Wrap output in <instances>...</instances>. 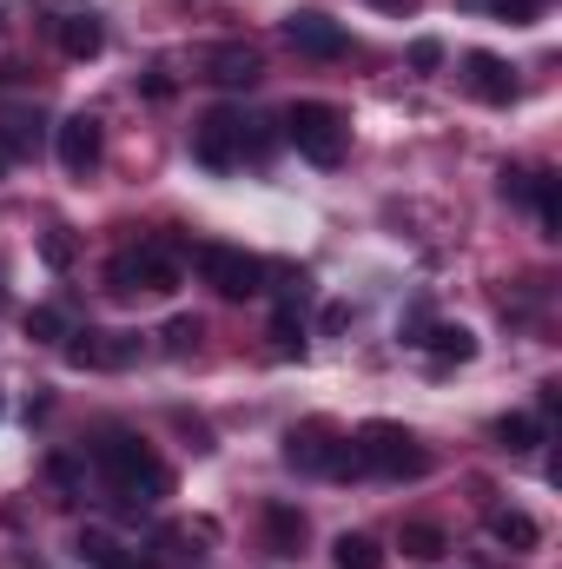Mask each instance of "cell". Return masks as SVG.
Here are the masks:
<instances>
[{
  "label": "cell",
  "instance_id": "cell-1",
  "mask_svg": "<svg viewBox=\"0 0 562 569\" xmlns=\"http://www.w3.org/2000/svg\"><path fill=\"white\" fill-rule=\"evenodd\" d=\"M93 463H100V483L127 503V510H152L159 497H172V470L159 463V450L133 437V430H107L93 443Z\"/></svg>",
  "mask_w": 562,
  "mask_h": 569
},
{
  "label": "cell",
  "instance_id": "cell-2",
  "mask_svg": "<svg viewBox=\"0 0 562 569\" xmlns=\"http://www.w3.org/2000/svg\"><path fill=\"white\" fill-rule=\"evenodd\" d=\"M265 133H252V120L239 113V107H212L199 127H192V159L205 166V172H232V166H245V152L252 159H265Z\"/></svg>",
  "mask_w": 562,
  "mask_h": 569
},
{
  "label": "cell",
  "instance_id": "cell-3",
  "mask_svg": "<svg viewBox=\"0 0 562 569\" xmlns=\"http://www.w3.org/2000/svg\"><path fill=\"white\" fill-rule=\"evenodd\" d=\"M351 463L371 470V477H423L430 470V450L404 425L371 418V425H358V437H351Z\"/></svg>",
  "mask_w": 562,
  "mask_h": 569
},
{
  "label": "cell",
  "instance_id": "cell-4",
  "mask_svg": "<svg viewBox=\"0 0 562 569\" xmlns=\"http://www.w3.org/2000/svg\"><path fill=\"white\" fill-rule=\"evenodd\" d=\"M107 291L113 298H159V291H179V259L159 246V239H140V246H120L107 259Z\"/></svg>",
  "mask_w": 562,
  "mask_h": 569
},
{
  "label": "cell",
  "instance_id": "cell-5",
  "mask_svg": "<svg viewBox=\"0 0 562 569\" xmlns=\"http://www.w3.org/2000/svg\"><path fill=\"white\" fill-rule=\"evenodd\" d=\"M284 140L298 146L311 166H338L344 146H351V127H344V113L331 100H291L284 107Z\"/></svg>",
  "mask_w": 562,
  "mask_h": 569
},
{
  "label": "cell",
  "instance_id": "cell-6",
  "mask_svg": "<svg viewBox=\"0 0 562 569\" xmlns=\"http://www.w3.org/2000/svg\"><path fill=\"white\" fill-rule=\"evenodd\" d=\"M284 463L304 470V477H344V470H358L351 463V437L338 425H324V418H304V425L284 430Z\"/></svg>",
  "mask_w": 562,
  "mask_h": 569
},
{
  "label": "cell",
  "instance_id": "cell-7",
  "mask_svg": "<svg viewBox=\"0 0 562 569\" xmlns=\"http://www.w3.org/2000/svg\"><path fill=\"white\" fill-rule=\"evenodd\" d=\"M192 266H199V279L212 284L219 298H252V291H265V259H252L245 246H199Z\"/></svg>",
  "mask_w": 562,
  "mask_h": 569
},
{
  "label": "cell",
  "instance_id": "cell-8",
  "mask_svg": "<svg viewBox=\"0 0 562 569\" xmlns=\"http://www.w3.org/2000/svg\"><path fill=\"white\" fill-rule=\"evenodd\" d=\"M133 358H140L133 331H73L67 338V365H80V371H127Z\"/></svg>",
  "mask_w": 562,
  "mask_h": 569
},
{
  "label": "cell",
  "instance_id": "cell-9",
  "mask_svg": "<svg viewBox=\"0 0 562 569\" xmlns=\"http://www.w3.org/2000/svg\"><path fill=\"white\" fill-rule=\"evenodd\" d=\"M53 152H60V166H67L73 179H87V172L100 166V120H93V113H67V120L53 127Z\"/></svg>",
  "mask_w": 562,
  "mask_h": 569
},
{
  "label": "cell",
  "instance_id": "cell-10",
  "mask_svg": "<svg viewBox=\"0 0 562 569\" xmlns=\"http://www.w3.org/2000/svg\"><path fill=\"white\" fill-rule=\"evenodd\" d=\"M284 40H291L304 60H338V53L351 47V40H344V27H338V20H324V13H311V7L284 20Z\"/></svg>",
  "mask_w": 562,
  "mask_h": 569
},
{
  "label": "cell",
  "instance_id": "cell-11",
  "mask_svg": "<svg viewBox=\"0 0 562 569\" xmlns=\"http://www.w3.org/2000/svg\"><path fill=\"white\" fill-rule=\"evenodd\" d=\"M463 87H470L483 107H510V100H516V73H510V60H496V53H463Z\"/></svg>",
  "mask_w": 562,
  "mask_h": 569
},
{
  "label": "cell",
  "instance_id": "cell-12",
  "mask_svg": "<svg viewBox=\"0 0 562 569\" xmlns=\"http://www.w3.org/2000/svg\"><path fill=\"white\" fill-rule=\"evenodd\" d=\"M265 67H259V53L252 47H239V40H225V47H212L205 53V80L212 87H252Z\"/></svg>",
  "mask_w": 562,
  "mask_h": 569
},
{
  "label": "cell",
  "instance_id": "cell-13",
  "mask_svg": "<svg viewBox=\"0 0 562 569\" xmlns=\"http://www.w3.org/2000/svg\"><path fill=\"white\" fill-rule=\"evenodd\" d=\"M411 345H423L436 365H470V358H476V331H470V325H418Z\"/></svg>",
  "mask_w": 562,
  "mask_h": 569
},
{
  "label": "cell",
  "instance_id": "cell-14",
  "mask_svg": "<svg viewBox=\"0 0 562 569\" xmlns=\"http://www.w3.org/2000/svg\"><path fill=\"white\" fill-rule=\"evenodd\" d=\"M80 563L87 569H159L152 557H140V550H120L107 530H87V537H80Z\"/></svg>",
  "mask_w": 562,
  "mask_h": 569
},
{
  "label": "cell",
  "instance_id": "cell-15",
  "mask_svg": "<svg viewBox=\"0 0 562 569\" xmlns=\"http://www.w3.org/2000/svg\"><path fill=\"white\" fill-rule=\"evenodd\" d=\"M100 47H107V27L93 13H67L60 20V53L67 60H100Z\"/></svg>",
  "mask_w": 562,
  "mask_h": 569
},
{
  "label": "cell",
  "instance_id": "cell-16",
  "mask_svg": "<svg viewBox=\"0 0 562 569\" xmlns=\"http://www.w3.org/2000/svg\"><path fill=\"white\" fill-rule=\"evenodd\" d=\"M490 537H496L503 550H536V543H543V523H536L530 510H496V517H490Z\"/></svg>",
  "mask_w": 562,
  "mask_h": 569
},
{
  "label": "cell",
  "instance_id": "cell-17",
  "mask_svg": "<svg viewBox=\"0 0 562 569\" xmlns=\"http://www.w3.org/2000/svg\"><path fill=\"white\" fill-rule=\"evenodd\" d=\"M265 543H272L279 557H298V550H304V517H298L291 503H265Z\"/></svg>",
  "mask_w": 562,
  "mask_h": 569
},
{
  "label": "cell",
  "instance_id": "cell-18",
  "mask_svg": "<svg viewBox=\"0 0 562 569\" xmlns=\"http://www.w3.org/2000/svg\"><path fill=\"white\" fill-rule=\"evenodd\" d=\"M530 199H536V226H543V239H562V186H556V172H536V179H530Z\"/></svg>",
  "mask_w": 562,
  "mask_h": 569
},
{
  "label": "cell",
  "instance_id": "cell-19",
  "mask_svg": "<svg viewBox=\"0 0 562 569\" xmlns=\"http://www.w3.org/2000/svg\"><path fill=\"white\" fill-rule=\"evenodd\" d=\"M398 550H404L411 563H443V550H450V537H443L436 523H404V537H398Z\"/></svg>",
  "mask_w": 562,
  "mask_h": 569
},
{
  "label": "cell",
  "instance_id": "cell-20",
  "mask_svg": "<svg viewBox=\"0 0 562 569\" xmlns=\"http://www.w3.org/2000/svg\"><path fill=\"white\" fill-rule=\"evenodd\" d=\"M331 563L338 569H384V550H378L364 530H344V537L331 543Z\"/></svg>",
  "mask_w": 562,
  "mask_h": 569
},
{
  "label": "cell",
  "instance_id": "cell-21",
  "mask_svg": "<svg viewBox=\"0 0 562 569\" xmlns=\"http://www.w3.org/2000/svg\"><path fill=\"white\" fill-rule=\"evenodd\" d=\"M27 338H40V345H67V338H73V325H67V311H60V305H33V311H27Z\"/></svg>",
  "mask_w": 562,
  "mask_h": 569
},
{
  "label": "cell",
  "instance_id": "cell-22",
  "mask_svg": "<svg viewBox=\"0 0 562 569\" xmlns=\"http://www.w3.org/2000/svg\"><path fill=\"white\" fill-rule=\"evenodd\" d=\"M496 443H503V450H536V443H543V425H536L530 411H510V418H496Z\"/></svg>",
  "mask_w": 562,
  "mask_h": 569
},
{
  "label": "cell",
  "instance_id": "cell-23",
  "mask_svg": "<svg viewBox=\"0 0 562 569\" xmlns=\"http://www.w3.org/2000/svg\"><path fill=\"white\" fill-rule=\"evenodd\" d=\"M0 146L7 152H33L40 146V120L33 113H0Z\"/></svg>",
  "mask_w": 562,
  "mask_h": 569
},
{
  "label": "cell",
  "instance_id": "cell-24",
  "mask_svg": "<svg viewBox=\"0 0 562 569\" xmlns=\"http://www.w3.org/2000/svg\"><path fill=\"white\" fill-rule=\"evenodd\" d=\"M272 351H279V358L304 351V325H298V311H291V305H279V311H272Z\"/></svg>",
  "mask_w": 562,
  "mask_h": 569
},
{
  "label": "cell",
  "instance_id": "cell-25",
  "mask_svg": "<svg viewBox=\"0 0 562 569\" xmlns=\"http://www.w3.org/2000/svg\"><path fill=\"white\" fill-rule=\"evenodd\" d=\"M73 252H80V246H73V232H67V226H53V232L40 239V259H47L53 272H67V266H73Z\"/></svg>",
  "mask_w": 562,
  "mask_h": 569
},
{
  "label": "cell",
  "instance_id": "cell-26",
  "mask_svg": "<svg viewBox=\"0 0 562 569\" xmlns=\"http://www.w3.org/2000/svg\"><path fill=\"white\" fill-rule=\"evenodd\" d=\"M199 338H205V325H199V318H172V325H165V351H172V358L199 351Z\"/></svg>",
  "mask_w": 562,
  "mask_h": 569
},
{
  "label": "cell",
  "instance_id": "cell-27",
  "mask_svg": "<svg viewBox=\"0 0 562 569\" xmlns=\"http://www.w3.org/2000/svg\"><path fill=\"white\" fill-rule=\"evenodd\" d=\"M483 7H490V13H496V20H516V27H523V20H536V13H543V0H483Z\"/></svg>",
  "mask_w": 562,
  "mask_h": 569
},
{
  "label": "cell",
  "instance_id": "cell-28",
  "mask_svg": "<svg viewBox=\"0 0 562 569\" xmlns=\"http://www.w3.org/2000/svg\"><path fill=\"white\" fill-rule=\"evenodd\" d=\"M411 67H418V73H436V67H443V47H436V40H418V47H411Z\"/></svg>",
  "mask_w": 562,
  "mask_h": 569
},
{
  "label": "cell",
  "instance_id": "cell-29",
  "mask_svg": "<svg viewBox=\"0 0 562 569\" xmlns=\"http://www.w3.org/2000/svg\"><path fill=\"white\" fill-rule=\"evenodd\" d=\"M530 179H536V172H516V166H503V199H530Z\"/></svg>",
  "mask_w": 562,
  "mask_h": 569
},
{
  "label": "cell",
  "instance_id": "cell-30",
  "mask_svg": "<svg viewBox=\"0 0 562 569\" xmlns=\"http://www.w3.org/2000/svg\"><path fill=\"white\" fill-rule=\"evenodd\" d=\"M378 7H391V13H411V7H418V0H378Z\"/></svg>",
  "mask_w": 562,
  "mask_h": 569
}]
</instances>
